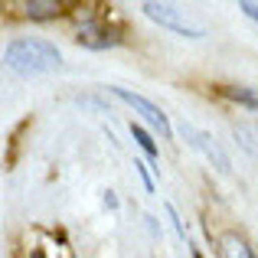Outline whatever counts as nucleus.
Wrapping results in <instances>:
<instances>
[{
	"label": "nucleus",
	"instance_id": "nucleus-9",
	"mask_svg": "<svg viewBox=\"0 0 258 258\" xmlns=\"http://www.w3.org/2000/svg\"><path fill=\"white\" fill-rule=\"evenodd\" d=\"M232 134H235V141H239V147L245 154H252V157H258V127L255 124H235L232 127Z\"/></svg>",
	"mask_w": 258,
	"mask_h": 258
},
{
	"label": "nucleus",
	"instance_id": "nucleus-2",
	"mask_svg": "<svg viewBox=\"0 0 258 258\" xmlns=\"http://www.w3.org/2000/svg\"><path fill=\"white\" fill-rule=\"evenodd\" d=\"M141 10H144L147 20L160 23L164 30H173L176 36H186V39H203V36H206V26L193 23V20H189L176 4H154V0H151V4H144Z\"/></svg>",
	"mask_w": 258,
	"mask_h": 258
},
{
	"label": "nucleus",
	"instance_id": "nucleus-4",
	"mask_svg": "<svg viewBox=\"0 0 258 258\" xmlns=\"http://www.w3.org/2000/svg\"><path fill=\"white\" fill-rule=\"evenodd\" d=\"M108 92H111L114 98H121L124 105H131L134 111H138V114H141V118H144L151 127H157V131H160V138H170V134H173V127H170V121H167V114L160 111V108L154 105V101H147L144 95H134L131 88H121V85H111Z\"/></svg>",
	"mask_w": 258,
	"mask_h": 258
},
{
	"label": "nucleus",
	"instance_id": "nucleus-1",
	"mask_svg": "<svg viewBox=\"0 0 258 258\" xmlns=\"http://www.w3.org/2000/svg\"><path fill=\"white\" fill-rule=\"evenodd\" d=\"M4 66L23 79H33V76H46V72L62 69V52H59L56 43H49L43 36H20L13 43H7Z\"/></svg>",
	"mask_w": 258,
	"mask_h": 258
},
{
	"label": "nucleus",
	"instance_id": "nucleus-14",
	"mask_svg": "<svg viewBox=\"0 0 258 258\" xmlns=\"http://www.w3.org/2000/svg\"><path fill=\"white\" fill-rule=\"evenodd\" d=\"M105 206H108V209H118V196H114L111 189H108V193H105Z\"/></svg>",
	"mask_w": 258,
	"mask_h": 258
},
{
	"label": "nucleus",
	"instance_id": "nucleus-5",
	"mask_svg": "<svg viewBox=\"0 0 258 258\" xmlns=\"http://www.w3.org/2000/svg\"><path fill=\"white\" fill-rule=\"evenodd\" d=\"M79 46H85V49H108V46H118L121 36L118 30H111V26L105 23H95V20H88L85 26H79Z\"/></svg>",
	"mask_w": 258,
	"mask_h": 258
},
{
	"label": "nucleus",
	"instance_id": "nucleus-7",
	"mask_svg": "<svg viewBox=\"0 0 258 258\" xmlns=\"http://www.w3.org/2000/svg\"><path fill=\"white\" fill-rule=\"evenodd\" d=\"M62 10L66 7L59 0H30V4H23V13L30 20H56Z\"/></svg>",
	"mask_w": 258,
	"mask_h": 258
},
{
	"label": "nucleus",
	"instance_id": "nucleus-8",
	"mask_svg": "<svg viewBox=\"0 0 258 258\" xmlns=\"http://www.w3.org/2000/svg\"><path fill=\"white\" fill-rule=\"evenodd\" d=\"M222 95L229 101H235V105H245L252 111H258V88H252V85H226Z\"/></svg>",
	"mask_w": 258,
	"mask_h": 258
},
{
	"label": "nucleus",
	"instance_id": "nucleus-13",
	"mask_svg": "<svg viewBox=\"0 0 258 258\" xmlns=\"http://www.w3.org/2000/svg\"><path fill=\"white\" fill-rule=\"evenodd\" d=\"M239 10L245 13L248 20H255V23H258V4H252V0H242V4H239Z\"/></svg>",
	"mask_w": 258,
	"mask_h": 258
},
{
	"label": "nucleus",
	"instance_id": "nucleus-10",
	"mask_svg": "<svg viewBox=\"0 0 258 258\" xmlns=\"http://www.w3.org/2000/svg\"><path fill=\"white\" fill-rule=\"evenodd\" d=\"M131 138L138 141V147H141V151H144L151 160H157V157H160V151H157V144H154V138H151V134H147L141 124H131Z\"/></svg>",
	"mask_w": 258,
	"mask_h": 258
},
{
	"label": "nucleus",
	"instance_id": "nucleus-11",
	"mask_svg": "<svg viewBox=\"0 0 258 258\" xmlns=\"http://www.w3.org/2000/svg\"><path fill=\"white\" fill-rule=\"evenodd\" d=\"M167 219H170V226L176 229V235H180V239L186 242V229H183V219H180V216H176V209L170 206V203H167Z\"/></svg>",
	"mask_w": 258,
	"mask_h": 258
},
{
	"label": "nucleus",
	"instance_id": "nucleus-6",
	"mask_svg": "<svg viewBox=\"0 0 258 258\" xmlns=\"http://www.w3.org/2000/svg\"><path fill=\"white\" fill-rule=\"evenodd\" d=\"M219 258H255V252L239 232H222L219 235Z\"/></svg>",
	"mask_w": 258,
	"mask_h": 258
},
{
	"label": "nucleus",
	"instance_id": "nucleus-12",
	"mask_svg": "<svg viewBox=\"0 0 258 258\" xmlns=\"http://www.w3.org/2000/svg\"><path fill=\"white\" fill-rule=\"evenodd\" d=\"M134 170H138V176L144 180L147 193H154V180H151V173H147V164H144V160H134Z\"/></svg>",
	"mask_w": 258,
	"mask_h": 258
},
{
	"label": "nucleus",
	"instance_id": "nucleus-3",
	"mask_svg": "<svg viewBox=\"0 0 258 258\" xmlns=\"http://www.w3.org/2000/svg\"><path fill=\"white\" fill-rule=\"evenodd\" d=\"M180 134H183V141H186V144L193 147L196 154H203V157H206L219 173H229V170H232V160H229V154L222 151L219 141H216L209 131H203V127H196V124H189V121H183V124H180Z\"/></svg>",
	"mask_w": 258,
	"mask_h": 258
}]
</instances>
